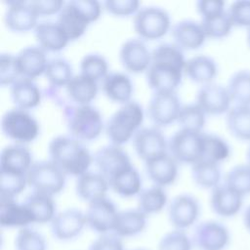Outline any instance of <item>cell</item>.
Masks as SVG:
<instances>
[{
	"mask_svg": "<svg viewBox=\"0 0 250 250\" xmlns=\"http://www.w3.org/2000/svg\"><path fill=\"white\" fill-rule=\"evenodd\" d=\"M108 186L107 180L101 173L87 171L77 178L75 190L81 199L90 203L105 197Z\"/></svg>",
	"mask_w": 250,
	"mask_h": 250,
	"instance_id": "obj_27",
	"label": "cell"
},
{
	"mask_svg": "<svg viewBox=\"0 0 250 250\" xmlns=\"http://www.w3.org/2000/svg\"><path fill=\"white\" fill-rule=\"evenodd\" d=\"M30 2L38 15H50L60 12L64 5L62 0H33Z\"/></svg>",
	"mask_w": 250,
	"mask_h": 250,
	"instance_id": "obj_52",
	"label": "cell"
},
{
	"mask_svg": "<svg viewBox=\"0 0 250 250\" xmlns=\"http://www.w3.org/2000/svg\"><path fill=\"white\" fill-rule=\"evenodd\" d=\"M146 217L138 208L118 211L113 231L116 235L125 238L135 237L141 234L146 227Z\"/></svg>",
	"mask_w": 250,
	"mask_h": 250,
	"instance_id": "obj_26",
	"label": "cell"
},
{
	"mask_svg": "<svg viewBox=\"0 0 250 250\" xmlns=\"http://www.w3.org/2000/svg\"><path fill=\"white\" fill-rule=\"evenodd\" d=\"M229 155L230 146L225 139L216 134L203 133V159L220 164Z\"/></svg>",
	"mask_w": 250,
	"mask_h": 250,
	"instance_id": "obj_40",
	"label": "cell"
},
{
	"mask_svg": "<svg viewBox=\"0 0 250 250\" xmlns=\"http://www.w3.org/2000/svg\"><path fill=\"white\" fill-rule=\"evenodd\" d=\"M186 64L183 50L175 43H161L151 52L146 80L155 92H175Z\"/></svg>",
	"mask_w": 250,
	"mask_h": 250,
	"instance_id": "obj_1",
	"label": "cell"
},
{
	"mask_svg": "<svg viewBox=\"0 0 250 250\" xmlns=\"http://www.w3.org/2000/svg\"><path fill=\"white\" fill-rule=\"evenodd\" d=\"M168 147L177 161L193 164L202 158L203 133L181 128L171 136Z\"/></svg>",
	"mask_w": 250,
	"mask_h": 250,
	"instance_id": "obj_8",
	"label": "cell"
},
{
	"mask_svg": "<svg viewBox=\"0 0 250 250\" xmlns=\"http://www.w3.org/2000/svg\"><path fill=\"white\" fill-rule=\"evenodd\" d=\"M107 182L113 191L124 197L139 194L142 188L140 174L133 165L119 172Z\"/></svg>",
	"mask_w": 250,
	"mask_h": 250,
	"instance_id": "obj_35",
	"label": "cell"
},
{
	"mask_svg": "<svg viewBox=\"0 0 250 250\" xmlns=\"http://www.w3.org/2000/svg\"><path fill=\"white\" fill-rule=\"evenodd\" d=\"M226 125L235 139L250 143V106L233 104L226 113Z\"/></svg>",
	"mask_w": 250,
	"mask_h": 250,
	"instance_id": "obj_33",
	"label": "cell"
},
{
	"mask_svg": "<svg viewBox=\"0 0 250 250\" xmlns=\"http://www.w3.org/2000/svg\"><path fill=\"white\" fill-rule=\"evenodd\" d=\"M185 74L192 81L202 85L212 83L218 74L216 61L206 55H196L186 61Z\"/></svg>",
	"mask_w": 250,
	"mask_h": 250,
	"instance_id": "obj_28",
	"label": "cell"
},
{
	"mask_svg": "<svg viewBox=\"0 0 250 250\" xmlns=\"http://www.w3.org/2000/svg\"><path fill=\"white\" fill-rule=\"evenodd\" d=\"M31 164V154L22 145H9L1 151L0 174L26 176Z\"/></svg>",
	"mask_w": 250,
	"mask_h": 250,
	"instance_id": "obj_21",
	"label": "cell"
},
{
	"mask_svg": "<svg viewBox=\"0 0 250 250\" xmlns=\"http://www.w3.org/2000/svg\"><path fill=\"white\" fill-rule=\"evenodd\" d=\"M87 227L85 212L77 208H67L58 212L50 223L53 237L62 242L77 238Z\"/></svg>",
	"mask_w": 250,
	"mask_h": 250,
	"instance_id": "obj_10",
	"label": "cell"
},
{
	"mask_svg": "<svg viewBox=\"0 0 250 250\" xmlns=\"http://www.w3.org/2000/svg\"><path fill=\"white\" fill-rule=\"evenodd\" d=\"M242 221L245 229L250 233V204L244 209L242 215Z\"/></svg>",
	"mask_w": 250,
	"mask_h": 250,
	"instance_id": "obj_53",
	"label": "cell"
},
{
	"mask_svg": "<svg viewBox=\"0 0 250 250\" xmlns=\"http://www.w3.org/2000/svg\"><path fill=\"white\" fill-rule=\"evenodd\" d=\"M172 36L177 46L187 50L200 47L206 39L200 21L193 20H182L176 22L172 27Z\"/></svg>",
	"mask_w": 250,
	"mask_h": 250,
	"instance_id": "obj_24",
	"label": "cell"
},
{
	"mask_svg": "<svg viewBox=\"0 0 250 250\" xmlns=\"http://www.w3.org/2000/svg\"><path fill=\"white\" fill-rule=\"evenodd\" d=\"M10 95L17 107L28 109L39 104L41 92L32 79L26 77L18 78L10 86Z\"/></svg>",
	"mask_w": 250,
	"mask_h": 250,
	"instance_id": "obj_29",
	"label": "cell"
},
{
	"mask_svg": "<svg viewBox=\"0 0 250 250\" xmlns=\"http://www.w3.org/2000/svg\"><path fill=\"white\" fill-rule=\"evenodd\" d=\"M199 215V202L190 194H179L168 205V219L175 229L187 230L195 226Z\"/></svg>",
	"mask_w": 250,
	"mask_h": 250,
	"instance_id": "obj_11",
	"label": "cell"
},
{
	"mask_svg": "<svg viewBox=\"0 0 250 250\" xmlns=\"http://www.w3.org/2000/svg\"><path fill=\"white\" fill-rule=\"evenodd\" d=\"M135 31L144 38L155 39L163 36L169 26L168 13L157 6H146L140 8L133 21Z\"/></svg>",
	"mask_w": 250,
	"mask_h": 250,
	"instance_id": "obj_9",
	"label": "cell"
},
{
	"mask_svg": "<svg viewBox=\"0 0 250 250\" xmlns=\"http://www.w3.org/2000/svg\"><path fill=\"white\" fill-rule=\"evenodd\" d=\"M91 20L79 6L77 0L64 3L59 12L57 23L63 30L68 40L80 37L86 30Z\"/></svg>",
	"mask_w": 250,
	"mask_h": 250,
	"instance_id": "obj_18",
	"label": "cell"
},
{
	"mask_svg": "<svg viewBox=\"0 0 250 250\" xmlns=\"http://www.w3.org/2000/svg\"><path fill=\"white\" fill-rule=\"evenodd\" d=\"M196 9L203 17H209L226 11V3L222 0H199L196 2Z\"/></svg>",
	"mask_w": 250,
	"mask_h": 250,
	"instance_id": "obj_51",
	"label": "cell"
},
{
	"mask_svg": "<svg viewBox=\"0 0 250 250\" xmlns=\"http://www.w3.org/2000/svg\"><path fill=\"white\" fill-rule=\"evenodd\" d=\"M246 163H248L250 165V143L246 151Z\"/></svg>",
	"mask_w": 250,
	"mask_h": 250,
	"instance_id": "obj_55",
	"label": "cell"
},
{
	"mask_svg": "<svg viewBox=\"0 0 250 250\" xmlns=\"http://www.w3.org/2000/svg\"><path fill=\"white\" fill-rule=\"evenodd\" d=\"M105 9L116 16H127L139 10L140 2L137 0H106Z\"/></svg>",
	"mask_w": 250,
	"mask_h": 250,
	"instance_id": "obj_50",
	"label": "cell"
},
{
	"mask_svg": "<svg viewBox=\"0 0 250 250\" xmlns=\"http://www.w3.org/2000/svg\"><path fill=\"white\" fill-rule=\"evenodd\" d=\"M63 116L68 131L78 140L95 139L103 130L102 115L91 104H67Z\"/></svg>",
	"mask_w": 250,
	"mask_h": 250,
	"instance_id": "obj_3",
	"label": "cell"
},
{
	"mask_svg": "<svg viewBox=\"0 0 250 250\" xmlns=\"http://www.w3.org/2000/svg\"><path fill=\"white\" fill-rule=\"evenodd\" d=\"M233 104L250 106V70L239 69L229 79L226 86Z\"/></svg>",
	"mask_w": 250,
	"mask_h": 250,
	"instance_id": "obj_37",
	"label": "cell"
},
{
	"mask_svg": "<svg viewBox=\"0 0 250 250\" xmlns=\"http://www.w3.org/2000/svg\"><path fill=\"white\" fill-rule=\"evenodd\" d=\"M191 238L197 250H227L231 241V234L222 222L205 220L194 226Z\"/></svg>",
	"mask_w": 250,
	"mask_h": 250,
	"instance_id": "obj_6",
	"label": "cell"
},
{
	"mask_svg": "<svg viewBox=\"0 0 250 250\" xmlns=\"http://www.w3.org/2000/svg\"><path fill=\"white\" fill-rule=\"evenodd\" d=\"M246 42L248 47L250 48V27L246 29Z\"/></svg>",
	"mask_w": 250,
	"mask_h": 250,
	"instance_id": "obj_54",
	"label": "cell"
},
{
	"mask_svg": "<svg viewBox=\"0 0 250 250\" xmlns=\"http://www.w3.org/2000/svg\"><path fill=\"white\" fill-rule=\"evenodd\" d=\"M200 23L206 37L215 39L227 37L234 26L227 10L217 15L201 18Z\"/></svg>",
	"mask_w": 250,
	"mask_h": 250,
	"instance_id": "obj_39",
	"label": "cell"
},
{
	"mask_svg": "<svg viewBox=\"0 0 250 250\" xmlns=\"http://www.w3.org/2000/svg\"><path fill=\"white\" fill-rule=\"evenodd\" d=\"M180 108L175 92H155L148 102L147 113L155 125L163 126L177 119Z\"/></svg>",
	"mask_w": 250,
	"mask_h": 250,
	"instance_id": "obj_15",
	"label": "cell"
},
{
	"mask_svg": "<svg viewBox=\"0 0 250 250\" xmlns=\"http://www.w3.org/2000/svg\"><path fill=\"white\" fill-rule=\"evenodd\" d=\"M119 58L127 70L139 73L148 68L151 62V53L143 40L131 38L122 44Z\"/></svg>",
	"mask_w": 250,
	"mask_h": 250,
	"instance_id": "obj_20",
	"label": "cell"
},
{
	"mask_svg": "<svg viewBox=\"0 0 250 250\" xmlns=\"http://www.w3.org/2000/svg\"><path fill=\"white\" fill-rule=\"evenodd\" d=\"M177 121L182 128L201 131L206 122V113L196 103L184 104L180 108Z\"/></svg>",
	"mask_w": 250,
	"mask_h": 250,
	"instance_id": "obj_44",
	"label": "cell"
},
{
	"mask_svg": "<svg viewBox=\"0 0 250 250\" xmlns=\"http://www.w3.org/2000/svg\"><path fill=\"white\" fill-rule=\"evenodd\" d=\"M35 39L39 46L47 51H60L65 47L68 38L57 22L43 21L34 28Z\"/></svg>",
	"mask_w": 250,
	"mask_h": 250,
	"instance_id": "obj_30",
	"label": "cell"
},
{
	"mask_svg": "<svg viewBox=\"0 0 250 250\" xmlns=\"http://www.w3.org/2000/svg\"><path fill=\"white\" fill-rule=\"evenodd\" d=\"M244 197L225 183H220L211 189L210 207L221 218L235 217L243 208Z\"/></svg>",
	"mask_w": 250,
	"mask_h": 250,
	"instance_id": "obj_16",
	"label": "cell"
},
{
	"mask_svg": "<svg viewBox=\"0 0 250 250\" xmlns=\"http://www.w3.org/2000/svg\"><path fill=\"white\" fill-rule=\"evenodd\" d=\"M21 75L17 58L12 54L2 53L0 56V84H13Z\"/></svg>",
	"mask_w": 250,
	"mask_h": 250,
	"instance_id": "obj_48",
	"label": "cell"
},
{
	"mask_svg": "<svg viewBox=\"0 0 250 250\" xmlns=\"http://www.w3.org/2000/svg\"><path fill=\"white\" fill-rule=\"evenodd\" d=\"M26 181L33 191L53 196L63 188L65 174L51 159L34 161L26 174Z\"/></svg>",
	"mask_w": 250,
	"mask_h": 250,
	"instance_id": "obj_5",
	"label": "cell"
},
{
	"mask_svg": "<svg viewBox=\"0 0 250 250\" xmlns=\"http://www.w3.org/2000/svg\"><path fill=\"white\" fill-rule=\"evenodd\" d=\"M196 104L206 114H226L232 106L227 87L212 82L202 85L196 93Z\"/></svg>",
	"mask_w": 250,
	"mask_h": 250,
	"instance_id": "obj_13",
	"label": "cell"
},
{
	"mask_svg": "<svg viewBox=\"0 0 250 250\" xmlns=\"http://www.w3.org/2000/svg\"><path fill=\"white\" fill-rule=\"evenodd\" d=\"M224 183L237 191L243 197L250 194V165L237 164L231 167L225 175Z\"/></svg>",
	"mask_w": 250,
	"mask_h": 250,
	"instance_id": "obj_42",
	"label": "cell"
},
{
	"mask_svg": "<svg viewBox=\"0 0 250 250\" xmlns=\"http://www.w3.org/2000/svg\"><path fill=\"white\" fill-rule=\"evenodd\" d=\"M191 177L199 187L212 189L220 184L222 178L220 164L201 158L191 164Z\"/></svg>",
	"mask_w": 250,
	"mask_h": 250,
	"instance_id": "obj_36",
	"label": "cell"
},
{
	"mask_svg": "<svg viewBox=\"0 0 250 250\" xmlns=\"http://www.w3.org/2000/svg\"><path fill=\"white\" fill-rule=\"evenodd\" d=\"M117 213L115 204L106 196L94 200L85 211L87 227L98 235L112 232Z\"/></svg>",
	"mask_w": 250,
	"mask_h": 250,
	"instance_id": "obj_12",
	"label": "cell"
},
{
	"mask_svg": "<svg viewBox=\"0 0 250 250\" xmlns=\"http://www.w3.org/2000/svg\"><path fill=\"white\" fill-rule=\"evenodd\" d=\"M144 112L137 102H128L120 106L107 120L105 132L114 145L126 143L143 123Z\"/></svg>",
	"mask_w": 250,
	"mask_h": 250,
	"instance_id": "obj_4",
	"label": "cell"
},
{
	"mask_svg": "<svg viewBox=\"0 0 250 250\" xmlns=\"http://www.w3.org/2000/svg\"><path fill=\"white\" fill-rule=\"evenodd\" d=\"M18 67L22 77L34 78L45 73L48 61L45 50L38 46H27L16 56Z\"/></svg>",
	"mask_w": 250,
	"mask_h": 250,
	"instance_id": "obj_23",
	"label": "cell"
},
{
	"mask_svg": "<svg viewBox=\"0 0 250 250\" xmlns=\"http://www.w3.org/2000/svg\"><path fill=\"white\" fill-rule=\"evenodd\" d=\"M234 26L250 27V0H237L227 9Z\"/></svg>",
	"mask_w": 250,
	"mask_h": 250,
	"instance_id": "obj_47",
	"label": "cell"
},
{
	"mask_svg": "<svg viewBox=\"0 0 250 250\" xmlns=\"http://www.w3.org/2000/svg\"><path fill=\"white\" fill-rule=\"evenodd\" d=\"M81 73L96 81L104 79L107 75V62L105 59L97 53L85 55L80 62Z\"/></svg>",
	"mask_w": 250,
	"mask_h": 250,
	"instance_id": "obj_46",
	"label": "cell"
},
{
	"mask_svg": "<svg viewBox=\"0 0 250 250\" xmlns=\"http://www.w3.org/2000/svg\"><path fill=\"white\" fill-rule=\"evenodd\" d=\"M104 93L111 101L126 104L130 102L133 86L130 77L122 72H109L103 79Z\"/></svg>",
	"mask_w": 250,
	"mask_h": 250,
	"instance_id": "obj_32",
	"label": "cell"
},
{
	"mask_svg": "<svg viewBox=\"0 0 250 250\" xmlns=\"http://www.w3.org/2000/svg\"><path fill=\"white\" fill-rule=\"evenodd\" d=\"M193 248L191 235L186 230L175 229L164 233L157 243V250H193Z\"/></svg>",
	"mask_w": 250,
	"mask_h": 250,
	"instance_id": "obj_45",
	"label": "cell"
},
{
	"mask_svg": "<svg viewBox=\"0 0 250 250\" xmlns=\"http://www.w3.org/2000/svg\"><path fill=\"white\" fill-rule=\"evenodd\" d=\"M93 160L100 173L108 181L119 172L132 166L126 151L118 145H107L100 147Z\"/></svg>",
	"mask_w": 250,
	"mask_h": 250,
	"instance_id": "obj_14",
	"label": "cell"
},
{
	"mask_svg": "<svg viewBox=\"0 0 250 250\" xmlns=\"http://www.w3.org/2000/svg\"><path fill=\"white\" fill-rule=\"evenodd\" d=\"M1 128L5 136L17 143H29L39 133V125L33 116L19 107L7 110L1 119Z\"/></svg>",
	"mask_w": 250,
	"mask_h": 250,
	"instance_id": "obj_7",
	"label": "cell"
},
{
	"mask_svg": "<svg viewBox=\"0 0 250 250\" xmlns=\"http://www.w3.org/2000/svg\"><path fill=\"white\" fill-rule=\"evenodd\" d=\"M45 76L53 87L65 86L74 76L70 63L62 58H54L48 61Z\"/></svg>",
	"mask_w": 250,
	"mask_h": 250,
	"instance_id": "obj_41",
	"label": "cell"
},
{
	"mask_svg": "<svg viewBox=\"0 0 250 250\" xmlns=\"http://www.w3.org/2000/svg\"><path fill=\"white\" fill-rule=\"evenodd\" d=\"M15 250H48L45 236L31 227L21 229L14 239Z\"/></svg>",
	"mask_w": 250,
	"mask_h": 250,
	"instance_id": "obj_43",
	"label": "cell"
},
{
	"mask_svg": "<svg viewBox=\"0 0 250 250\" xmlns=\"http://www.w3.org/2000/svg\"><path fill=\"white\" fill-rule=\"evenodd\" d=\"M87 250H125L121 237L114 232L99 234L88 246Z\"/></svg>",
	"mask_w": 250,
	"mask_h": 250,
	"instance_id": "obj_49",
	"label": "cell"
},
{
	"mask_svg": "<svg viewBox=\"0 0 250 250\" xmlns=\"http://www.w3.org/2000/svg\"><path fill=\"white\" fill-rule=\"evenodd\" d=\"M22 203L30 211L34 223L37 224H50L58 213L53 196L45 193L32 191L24 198Z\"/></svg>",
	"mask_w": 250,
	"mask_h": 250,
	"instance_id": "obj_31",
	"label": "cell"
},
{
	"mask_svg": "<svg viewBox=\"0 0 250 250\" xmlns=\"http://www.w3.org/2000/svg\"><path fill=\"white\" fill-rule=\"evenodd\" d=\"M5 12V23L14 31H27L37 25L38 14L30 1L13 0L8 1Z\"/></svg>",
	"mask_w": 250,
	"mask_h": 250,
	"instance_id": "obj_19",
	"label": "cell"
},
{
	"mask_svg": "<svg viewBox=\"0 0 250 250\" xmlns=\"http://www.w3.org/2000/svg\"><path fill=\"white\" fill-rule=\"evenodd\" d=\"M133 146L140 158L145 161L167 152V143L156 127L139 129L133 136Z\"/></svg>",
	"mask_w": 250,
	"mask_h": 250,
	"instance_id": "obj_17",
	"label": "cell"
},
{
	"mask_svg": "<svg viewBox=\"0 0 250 250\" xmlns=\"http://www.w3.org/2000/svg\"><path fill=\"white\" fill-rule=\"evenodd\" d=\"M147 176L155 185L163 187L173 183L177 177V160L168 152L145 161Z\"/></svg>",
	"mask_w": 250,
	"mask_h": 250,
	"instance_id": "obj_25",
	"label": "cell"
},
{
	"mask_svg": "<svg viewBox=\"0 0 250 250\" xmlns=\"http://www.w3.org/2000/svg\"><path fill=\"white\" fill-rule=\"evenodd\" d=\"M50 159L66 175L79 177L88 171L93 156L78 139L68 136H57L48 146Z\"/></svg>",
	"mask_w": 250,
	"mask_h": 250,
	"instance_id": "obj_2",
	"label": "cell"
},
{
	"mask_svg": "<svg viewBox=\"0 0 250 250\" xmlns=\"http://www.w3.org/2000/svg\"><path fill=\"white\" fill-rule=\"evenodd\" d=\"M33 217L23 203L15 198H0V225L7 229H23L33 224Z\"/></svg>",
	"mask_w": 250,
	"mask_h": 250,
	"instance_id": "obj_22",
	"label": "cell"
},
{
	"mask_svg": "<svg viewBox=\"0 0 250 250\" xmlns=\"http://www.w3.org/2000/svg\"><path fill=\"white\" fill-rule=\"evenodd\" d=\"M65 92L77 104H90L98 92L97 81L82 73L76 74L65 85Z\"/></svg>",
	"mask_w": 250,
	"mask_h": 250,
	"instance_id": "obj_34",
	"label": "cell"
},
{
	"mask_svg": "<svg viewBox=\"0 0 250 250\" xmlns=\"http://www.w3.org/2000/svg\"><path fill=\"white\" fill-rule=\"evenodd\" d=\"M137 208L146 216L160 212L167 203V194L162 187L154 185L142 189L138 194Z\"/></svg>",
	"mask_w": 250,
	"mask_h": 250,
	"instance_id": "obj_38",
	"label": "cell"
},
{
	"mask_svg": "<svg viewBox=\"0 0 250 250\" xmlns=\"http://www.w3.org/2000/svg\"><path fill=\"white\" fill-rule=\"evenodd\" d=\"M130 250H149V249H146L144 247H139V248H134V249H130Z\"/></svg>",
	"mask_w": 250,
	"mask_h": 250,
	"instance_id": "obj_56",
	"label": "cell"
}]
</instances>
